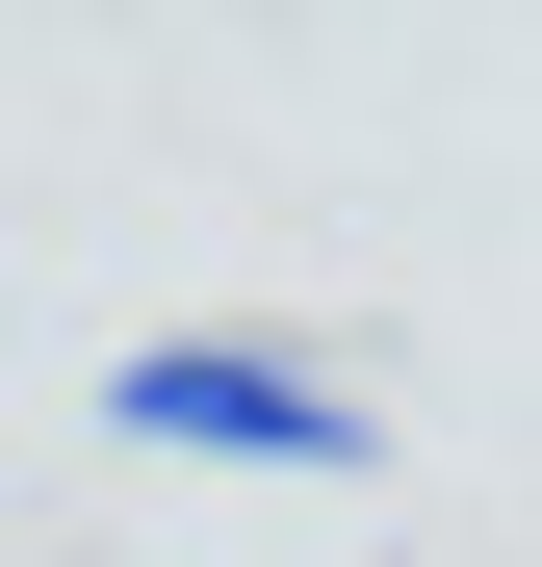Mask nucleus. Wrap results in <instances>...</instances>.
Segmentation results:
<instances>
[{"label": "nucleus", "mask_w": 542, "mask_h": 567, "mask_svg": "<svg viewBox=\"0 0 542 567\" xmlns=\"http://www.w3.org/2000/svg\"><path fill=\"white\" fill-rule=\"evenodd\" d=\"M104 439L258 464V491H361V464H388V413H361L310 336H130V361H104Z\"/></svg>", "instance_id": "1"}]
</instances>
